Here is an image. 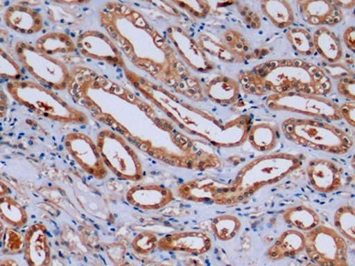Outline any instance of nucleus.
Wrapping results in <instances>:
<instances>
[{"mask_svg":"<svg viewBox=\"0 0 355 266\" xmlns=\"http://www.w3.org/2000/svg\"><path fill=\"white\" fill-rule=\"evenodd\" d=\"M99 18L101 26L133 66L189 100L199 103L206 99L201 80L141 11L126 2L107 1L101 6Z\"/></svg>","mask_w":355,"mask_h":266,"instance_id":"1","label":"nucleus"},{"mask_svg":"<svg viewBox=\"0 0 355 266\" xmlns=\"http://www.w3.org/2000/svg\"><path fill=\"white\" fill-rule=\"evenodd\" d=\"M125 78L139 93L186 134L196 136L217 148H239L248 139L252 120L249 115L221 119L214 113L186 103L161 85L141 77L131 69Z\"/></svg>","mask_w":355,"mask_h":266,"instance_id":"2","label":"nucleus"},{"mask_svg":"<svg viewBox=\"0 0 355 266\" xmlns=\"http://www.w3.org/2000/svg\"><path fill=\"white\" fill-rule=\"evenodd\" d=\"M241 89L253 96L304 93L327 96L332 82L319 65L300 58L271 60L241 72Z\"/></svg>","mask_w":355,"mask_h":266,"instance_id":"3","label":"nucleus"},{"mask_svg":"<svg viewBox=\"0 0 355 266\" xmlns=\"http://www.w3.org/2000/svg\"><path fill=\"white\" fill-rule=\"evenodd\" d=\"M301 166L302 159L297 154L274 153L259 155L241 168L215 204L236 206L243 204L259 190L286 179Z\"/></svg>","mask_w":355,"mask_h":266,"instance_id":"4","label":"nucleus"},{"mask_svg":"<svg viewBox=\"0 0 355 266\" xmlns=\"http://www.w3.org/2000/svg\"><path fill=\"white\" fill-rule=\"evenodd\" d=\"M6 91L19 105L43 118L69 125H83L89 123L87 114L39 82L24 79L8 82Z\"/></svg>","mask_w":355,"mask_h":266,"instance_id":"5","label":"nucleus"},{"mask_svg":"<svg viewBox=\"0 0 355 266\" xmlns=\"http://www.w3.org/2000/svg\"><path fill=\"white\" fill-rule=\"evenodd\" d=\"M281 129L288 141L313 150L344 155L354 147L347 132L323 120L290 117L282 123Z\"/></svg>","mask_w":355,"mask_h":266,"instance_id":"6","label":"nucleus"},{"mask_svg":"<svg viewBox=\"0 0 355 266\" xmlns=\"http://www.w3.org/2000/svg\"><path fill=\"white\" fill-rule=\"evenodd\" d=\"M96 143L107 170L119 179L139 182L144 177V166L135 145L113 129L101 130Z\"/></svg>","mask_w":355,"mask_h":266,"instance_id":"7","label":"nucleus"},{"mask_svg":"<svg viewBox=\"0 0 355 266\" xmlns=\"http://www.w3.org/2000/svg\"><path fill=\"white\" fill-rule=\"evenodd\" d=\"M15 53L28 75L53 91H64L71 85V69L55 56L46 55L26 41H17Z\"/></svg>","mask_w":355,"mask_h":266,"instance_id":"8","label":"nucleus"},{"mask_svg":"<svg viewBox=\"0 0 355 266\" xmlns=\"http://www.w3.org/2000/svg\"><path fill=\"white\" fill-rule=\"evenodd\" d=\"M265 105L272 112L300 114L323 121H340V105L327 96L304 93L274 94L268 95Z\"/></svg>","mask_w":355,"mask_h":266,"instance_id":"9","label":"nucleus"},{"mask_svg":"<svg viewBox=\"0 0 355 266\" xmlns=\"http://www.w3.org/2000/svg\"><path fill=\"white\" fill-rule=\"evenodd\" d=\"M196 41L208 55L228 64L261 59L268 53L266 49L252 50L248 39L234 28H227L218 37L204 31L198 35Z\"/></svg>","mask_w":355,"mask_h":266,"instance_id":"10","label":"nucleus"},{"mask_svg":"<svg viewBox=\"0 0 355 266\" xmlns=\"http://www.w3.org/2000/svg\"><path fill=\"white\" fill-rule=\"evenodd\" d=\"M305 251L310 260L318 265H349L347 240L334 228L324 224L306 233Z\"/></svg>","mask_w":355,"mask_h":266,"instance_id":"11","label":"nucleus"},{"mask_svg":"<svg viewBox=\"0 0 355 266\" xmlns=\"http://www.w3.org/2000/svg\"><path fill=\"white\" fill-rule=\"evenodd\" d=\"M63 145L79 168L89 176L101 180L109 175V170L104 163L96 142L87 133H67L63 138Z\"/></svg>","mask_w":355,"mask_h":266,"instance_id":"12","label":"nucleus"},{"mask_svg":"<svg viewBox=\"0 0 355 266\" xmlns=\"http://www.w3.org/2000/svg\"><path fill=\"white\" fill-rule=\"evenodd\" d=\"M77 49L81 55L110 66H117L123 71L126 66L121 50L111 39L109 34L98 30H87L80 33L76 39Z\"/></svg>","mask_w":355,"mask_h":266,"instance_id":"13","label":"nucleus"},{"mask_svg":"<svg viewBox=\"0 0 355 266\" xmlns=\"http://www.w3.org/2000/svg\"><path fill=\"white\" fill-rule=\"evenodd\" d=\"M166 36L175 48L180 58L193 71L209 74L216 68L207 53L184 28L171 24L166 28Z\"/></svg>","mask_w":355,"mask_h":266,"instance_id":"14","label":"nucleus"},{"mask_svg":"<svg viewBox=\"0 0 355 266\" xmlns=\"http://www.w3.org/2000/svg\"><path fill=\"white\" fill-rule=\"evenodd\" d=\"M306 174L311 186L319 194H333L343 188V168L332 160L316 158L309 161Z\"/></svg>","mask_w":355,"mask_h":266,"instance_id":"15","label":"nucleus"},{"mask_svg":"<svg viewBox=\"0 0 355 266\" xmlns=\"http://www.w3.org/2000/svg\"><path fill=\"white\" fill-rule=\"evenodd\" d=\"M212 239L208 233L199 231H178L161 237L157 249L164 252H179L201 256L210 251Z\"/></svg>","mask_w":355,"mask_h":266,"instance_id":"16","label":"nucleus"},{"mask_svg":"<svg viewBox=\"0 0 355 266\" xmlns=\"http://www.w3.org/2000/svg\"><path fill=\"white\" fill-rule=\"evenodd\" d=\"M126 201L132 207L144 211H155L172 204L174 195L170 188L158 184H139L126 193Z\"/></svg>","mask_w":355,"mask_h":266,"instance_id":"17","label":"nucleus"},{"mask_svg":"<svg viewBox=\"0 0 355 266\" xmlns=\"http://www.w3.org/2000/svg\"><path fill=\"white\" fill-rule=\"evenodd\" d=\"M300 17L313 26L335 27L344 20V12L335 0H299Z\"/></svg>","mask_w":355,"mask_h":266,"instance_id":"18","label":"nucleus"},{"mask_svg":"<svg viewBox=\"0 0 355 266\" xmlns=\"http://www.w3.org/2000/svg\"><path fill=\"white\" fill-rule=\"evenodd\" d=\"M24 258L31 266H49L53 264L49 231L44 224L34 223L24 233Z\"/></svg>","mask_w":355,"mask_h":266,"instance_id":"19","label":"nucleus"},{"mask_svg":"<svg viewBox=\"0 0 355 266\" xmlns=\"http://www.w3.org/2000/svg\"><path fill=\"white\" fill-rule=\"evenodd\" d=\"M5 24L19 34L34 35L44 28L42 14L24 1L15 2L3 12Z\"/></svg>","mask_w":355,"mask_h":266,"instance_id":"20","label":"nucleus"},{"mask_svg":"<svg viewBox=\"0 0 355 266\" xmlns=\"http://www.w3.org/2000/svg\"><path fill=\"white\" fill-rule=\"evenodd\" d=\"M227 185L215 177H200L180 185L177 195L185 201L215 204Z\"/></svg>","mask_w":355,"mask_h":266,"instance_id":"21","label":"nucleus"},{"mask_svg":"<svg viewBox=\"0 0 355 266\" xmlns=\"http://www.w3.org/2000/svg\"><path fill=\"white\" fill-rule=\"evenodd\" d=\"M205 98L220 106H232L241 96V85L237 79L227 75H214L202 82Z\"/></svg>","mask_w":355,"mask_h":266,"instance_id":"22","label":"nucleus"},{"mask_svg":"<svg viewBox=\"0 0 355 266\" xmlns=\"http://www.w3.org/2000/svg\"><path fill=\"white\" fill-rule=\"evenodd\" d=\"M305 251V233L297 229L284 231L266 250V258L272 262L294 258Z\"/></svg>","mask_w":355,"mask_h":266,"instance_id":"23","label":"nucleus"},{"mask_svg":"<svg viewBox=\"0 0 355 266\" xmlns=\"http://www.w3.org/2000/svg\"><path fill=\"white\" fill-rule=\"evenodd\" d=\"M315 52L324 62L336 63L341 61L344 55L343 46L337 35L329 28L319 27L313 34Z\"/></svg>","mask_w":355,"mask_h":266,"instance_id":"24","label":"nucleus"},{"mask_svg":"<svg viewBox=\"0 0 355 266\" xmlns=\"http://www.w3.org/2000/svg\"><path fill=\"white\" fill-rule=\"evenodd\" d=\"M247 141L255 150L268 153L277 148L279 143V130L277 125L268 122L252 125Z\"/></svg>","mask_w":355,"mask_h":266,"instance_id":"25","label":"nucleus"},{"mask_svg":"<svg viewBox=\"0 0 355 266\" xmlns=\"http://www.w3.org/2000/svg\"><path fill=\"white\" fill-rule=\"evenodd\" d=\"M259 4L263 15L275 28L284 30L293 26L295 14L290 2L285 0H262Z\"/></svg>","mask_w":355,"mask_h":266,"instance_id":"26","label":"nucleus"},{"mask_svg":"<svg viewBox=\"0 0 355 266\" xmlns=\"http://www.w3.org/2000/svg\"><path fill=\"white\" fill-rule=\"evenodd\" d=\"M34 46L51 56L69 55L78 51L76 41L69 35L60 31L44 34L37 39Z\"/></svg>","mask_w":355,"mask_h":266,"instance_id":"27","label":"nucleus"},{"mask_svg":"<svg viewBox=\"0 0 355 266\" xmlns=\"http://www.w3.org/2000/svg\"><path fill=\"white\" fill-rule=\"evenodd\" d=\"M283 220L291 227L309 232L319 224H321V218L313 208L306 205L293 206L286 209L282 214Z\"/></svg>","mask_w":355,"mask_h":266,"instance_id":"28","label":"nucleus"},{"mask_svg":"<svg viewBox=\"0 0 355 266\" xmlns=\"http://www.w3.org/2000/svg\"><path fill=\"white\" fill-rule=\"evenodd\" d=\"M46 12L49 20L56 26L77 28L85 20L83 14L71 9L65 1L47 2Z\"/></svg>","mask_w":355,"mask_h":266,"instance_id":"29","label":"nucleus"},{"mask_svg":"<svg viewBox=\"0 0 355 266\" xmlns=\"http://www.w3.org/2000/svg\"><path fill=\"white\" fill-rule=\"evenodd\" d=\"M0 217L6 224L17 229L26 226L28 222L26 209L8 195L0 197Z\"/></svg>","mask_w":355,"mask_h":266,"instance_id":"30","label":"nucleus"},{"mask_svg":"<svg viewBox=\"0 0 355 266\" xmlns=\"http://www.w3.org/2000/svg\"><path fill=\"white\" fill-rule=\"evenodd\" d=\"M243 227V222L232 214L218 215L211 222V230L220 242H230L239 236Z\"/></svg>","mask_w":355,"mask_h":266,"instance_id":"31","label":"nucleus"},{"mask_svg":"<svg viewBox=\"0 0 355 266\" xmlns=\"http://www.w3.org/2000/svg\"><path fill=\"white\" fill-rule=\"evenodd\" d=\"M285 37L295 53L303 57L315 55V48L313 34L304 27H291L285 33Z\"/></svg>","mask_w":355,"mask_h":266,"instance_id":"32","label":"nucleus"},{"mask_svg":"<svg viewBox=\"0 0 355 266\" xmlns=\"http://www.w3.org/2000/svg\"><path fill=\"white\" fill-rule=\"evenodd\" d=\"M335 229L345 240L355 242V208L351 204L341 205L334 213Z\"/></svg>","mask_w":355,"mask_h":266,"instance_id":"33","label":"nucleus"},{"mask_svg":"<svg viewBox=\"0 0 355 266\" xmlns=\"http://www.w3.org/2000/svg\"><path fill=\"white\" fill-rule=\"evenodd\" d=\"M6 227L4 222L1 223V249L3 256L19 255L24 251V236L15 228L8 224Z\"/></svg>","mask_w":355,"mask_h":266,"instance_id":"34","label":"nucleus"},{"mask_svg":"<svg viewBox=\"0 0 355 266\" xmlns=\"http://www.w3.org/2000/svg\"><path fill=\"white\" fill-rule=\"evenodd\" d=\"M1 55V63H0V75L2 79L11 81H20L24 79V72L21 71L20 64L15 62V60L6 53L4 48L0 49Z\"/></svg>","mask_w":355,"mask_h":266,"instance_id":"35","label":"nucleus"},{"mask_svg":"<svg viewBox=\"0 0 355 266\" xmlns=\"http://www.w3.org/2000/svg\"><path fill=\"white\" fill-rule=\"evenodd\" d=\"M158 236L157 234L145 231L135 236L132 242L133 251L139 256H148L157 249Z\"/></svg>","mask_w":355,"mask_h":266,"instance_id":"36","label":"nucleus"},{"mask_svg":"<svg viewBox=\"0 0 355 266\" xmlns=\"http://www.w3.org/2000/svg\"><path fill=\"white\" fill-rule=\"evenodd\" d=\"M173 4L182 9V11L186 12L190 17L196 19V20H204L207 18L208 15L211 14V6L210 2L202 1H173Z\"/></svg>","mask_w":355,"mask_h":266,"instance_id":"37","label":"nucleus"},{"mask_svg":"<svg viewBox=\"0 0 355 266\" xmlns=\"http://www.w3.org/2000/svg\"><path fill=\"white\" fill-rule=\"evenodd\" d=\"M320 66L331 80V78L334 80H339V79L345 78H354L353 69L341 62L329 63L323 61Z\"/></svg>","mask_w":355,"mask_h":266,"instance_id":"38","label":"nucleus"},{"mask_svg":"<svg viewBox=\"0 0 355 266\" xmlns=\"http://www.w3.org/2000/svg\"><path fill=\"white\" fill-rule=\"evenodd\" d=\"M236 10L239 11L244 24L252 30H259L262 27L261 15L254 9L244 3L236 1Z\"/></svg>","mask_w":355,"mask_h":266,"instance_id":"39","label":"nucleus"},{"mask_svg":"<svg viewBox=\"0 0 355 266\" xmlns=\"http://www.w3.org/2000/svg\"><path fill=\"white\" fill-rule=\"evenodd\" d=\"M337 91L340 96L349 101H355V79L345 78L338 80Z\"/></svg>","mask_w":355,"mask_h":266,"instance_id":"40","label":"nucleus"},{"mask_svg":"<svg viewBox=\"0 0 355 266\" xmlns=\"http://www.w3.org/2000/svg\"><path fill=\"white\" fill-rule=\"evenodd\" d=\"M342 120L351 126L355 127V101H347L340 106Z\"/></svg>","mask_w":355,"mask_h":266,"instance_id":"41","label":"nucleus"},{"mask_svg":"<svg viewBox=\"0 0 355 266\" xmlns=\"http://www.w3.org/2000/svg\"><path fill=\"white\" fill-rule=\"evenodd\" d=\"M343 41L345 46L347 47L348 50H350L352 53H354L355 51V28L354 26H350L344 31L343 33Z\"/></svg>","mask_w":355,"mask_h":266,"instance_id":"42","label":"nucleus"},{"mask_svg":"<svg viewBox=\"0 0 355 266\" xmlns=\"http://www.w3.org/2000/svg\"><path fill=\"white\" fill-rule=\"evenodd\" d=\"M336 4L338 6L340 9H345V10H349V9L354 8L355 6L354 0H335Z\"/></svg>","mask_w":355,"mask_h":266,"instance_id":"43","label":"nucleus"}]
</instances>
